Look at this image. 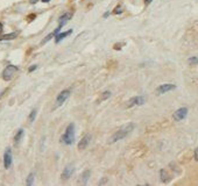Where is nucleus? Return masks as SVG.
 Here are the masks:
<instances>
[{
  "label": "nucleus",
  "instance_id": "22",
  "mask_svg": "<svg viewBox=\"0 0 198 186\" xmlns=\"http://www.w3.org/2000/svg\"><path fill=\"white\" fill-rule=\"evenodd\" d=\"M121 12H122V7H121V6L116 7V10H114V14H120Z\"/></svg>",
  "mask_w": 198,
  "mask_h": 186
},
{
  "label": "nucleus",
  "instance_id": "9",
  "mask_svg": "<svg viewBox=\"0 0 198 186\" xmlns=\"http://www.w3.org/2000/svg\"><path fill=\"white\" fill-rule=\"evenodd\" d=\"M72 173H74V165H66V169H64L63 172H62L61 178H62L63 180H68V179L71 177Z\"/></svg>",
  "mask_w": 198,
  "mask_h": 186
},
{
  "label": "nucleus",
  "instance_id": "27",
  "mask_svg": "<svg viewBox=\"0 0 198 186\" xmlns=\"http://www.w3.org/2000/svg\"><path fill=\"white\" fill-rule=\"evenodd\" d=\"M1 31H2V25L0 23V34H1Z\"/></svg>",
  "mask_w": 198,
  "mask_h": 186
},
{
  "label": "nucleus",
  "instance_id": "3",
  "mask_svg": "<svg viewBox=\"0 0 198 186\" xmlns=\"http://www.w3.org/2000/svg\"><path fill=\"white\" fill-rule=\"evenodd\" d=\"M16 71H18V67H14V65H7L6 69L2 71V79L6 80V81L11 80L14 77V75H15Z\"/></svg>",
  "mask_w": 198,
  "mask_h": 186
},
{
  "label": "nucleus",
  "instance_id": "14",
  "mask_svg": "<svg viewBox=\"0 0 198 186\" xmlns=\"http://www.w3.org/2000/svg\"><path fill=\"white\" fill-rule=\"evenodd\" d=\"M19 33H11V34H7V35H2L0 36V41H8V40H14L16 36H18Z\"/></svg>",
  "mask_w": 198,
  "mask_h": 186
},
{
  "label": "nucleus",
  "instance_id": "8",
  "mask_svg": "<svg viewBox=\"0 0 198 186\" xmlns=\"http://www.w3.org/2000/svg\"><path fill=\"white\" fill-rule=\"evenodd\" d=\"M176 89V85L174 84H163V85H160L158 89H156V92L158 94H163L166 92H169V91H172Z\"/></svg>",
  "mask_w": 198,
  "mask_h": 186
},
{
  "label": "nucleus",
  "instance_id": "16",
  "mask_svg": "<svg viewBox=\"0 0 198 186\" xmlns=\"http://www.w3.org/2000/svg\"><path fill=\"white\" fill-rule=\"evenodd\" d=\"M90 174H91L90 170H85V171L83 172V174H82V180H83V184H86V183H88V180H89V178H90Z\"/></svg>",
  "mask_w": 198,
  "mask_h": 186
},
{
  "label": "nucleus",
  "instance_id": "23",
  "mask_svg": "<svg viewBox=\"0 0 198 186\" xmlns=\"http://www.w3.org/2000/svg\"><path fill=\"white\" fill-rule=\"evenodd\" d=\"M195 160L198 162V148H196V149H195Z\"/></svg>",
  "mask_w": 198,
  "mask_h": 186
},
{
  "label": "nucleus",
  "instance_id": "26",
  "mask_svg": "<svg viewBox=\"0 0 198 186\" xmlns=\"http://www.w3.org/2000/svg\"><path fill=\"white\" fill-rule=\"evenodd\" d=\"M30 1V4H36L38 2V0H29Z\"/></svg>",
  "mask_w": 198,
  "mask_h": 186
},
{
  "label": "nucleus",
  "instance_id": "12",
  "mask_svg": "<svg viewBox=\"0 0 198 186\" xmlns=\"http://www.w3.org/2000/svg\"><path fill=\"white\" fill-rule=\"evenodd\" d=\"M60 29H61V27L58 26L57 28H56V29H55V30H54L53 33H50V34H49V35H48V36H47L44 40L42 41L41 43H42V44H44V43H47V42H48L49 40H52V37H55V36H56V35L60 33Z\"/></svg>",
  "mask_w": 198,
  "mask_h": 186
},
{
  "label": "nucleus",
  "instance_id": "6",
  "mask_svg": "<svg viewBox=\"0 0 198 186\" xmlns=\"http://www.w3.org/2000/svg\"><path fill=\"white\" fill-rule=\"evenodd\" d=\"M186 115H188V108L186 107H182V108H178L174 113L172 118H174V120H176V121H181V120L185 119Z\"/></svg>",
  "mask_w": 198,
  "mask_h": 186
},
{
  "label": "nucleus",
  "instance_id": "15",
  "mask_svg": "<svg viewBox=\"0 0 198 186\" xmlns=\"http://www.w3.org/2000/svg\"><path fill=\"white\" fill-rule=\"evenodd\" d=\"M22 135H24V129H19V130L16 132L15 136H14V144H15V146H18V144H19V142H20V140H21Z\"/></svg>",
  "mask_w": 198,
  "mask_h": 186
},
{
  "label": "nucleus",
  "instance_id": "21",
  "mask_svg": "<svg viewBox=\"0 0 198 186\" xmlns=\"http://www.w3.org/2000/svg\"><path fill=\"white\" fill-rule=\"evenodd\" d=\"M110 94H111V93L108 92V91L104 92L103 93V95H102V98H100V100H105L106 98H108V97H110Z\"/></svg>",
  "mask_w": 198,
  "mask_h": 186
},
{
  "label": "nucleus",
  "instance_id": "19",
  "mask_svg": "<svg viewBox=\"0 0 198 186\" xmlns=\"http://www.w3.org/2000/svg\"><path fill=\"white\" fill-rule=\"evenodd\" d=\"M161 179H162V182H167L168 180V177H167V173L164 170H161Z\"/></svg>",
  "mask_w": 198,
  "mask_h": 186
},
{
  "label": "nucleus",
  "instance_id": "2",
  "mask_svg": "<svg viewBox=\"0 0 198 186\" xmlns=\"http://www.w3.org/2000/svg\"><path fill=\"white\" fill-rule=\"evenodd\" d=\"M61 142H63L66 146H70L75 142V124L74 123L68 124L66 133L61 137Z\"/></svg>",
  "mask_w": 198,
  "mask_h": 186
},
{
  "label": "nucleus",
  "instance_id": "7",
  "mask_svg": "<svg viewBox=\"0 0 198 186\" xmlns=\"http://www.w3.org/2000/svg\"><path fill=\"white\" fill-rule=\"evenodd\" d=\"M11 165H12V151L10 148H7L4 155V166L5 169H8Z\"/></svg>",
  "mask_w": 198,
  "mask_h": 186
},
{
  "label": "nucleus",
  "instance_id": "18",
  "mask_svg": "<svg viewBox=\"0 0 198 186\" xmlns=\"http://www.w3.org/2000/svg\"><path fill=\"white\" fill-rule=\"evenodd\" d=\"M35 116H36V109H34V111H32V113H30V115H29V122H33L34 120H35Z\"/></svg>",
  "mask_w": 198,
  "mask_h": 186
},
{
  "label": "nucleus",
  "instance_id": "17",
  "mask_svg": "<svg viewBox=\"0 0 198 186\" xmlns=\"http://www.w3.org/2000/svg\"><path fill=\"white\" fill-rule=\"evenodd\" d=\"M188 63L190 65H195V64H198V57L197 56H194V57H190L188 59Z\"/></svg>",
  "mask_w": 198,
  "mask_h": 186
},
{
  "label": "nucleus",
  "instance_id": "11",
  "mask_svg": "<svg viewBox=\"0 0 198 186\" xmlns=\"http://www.w3.org/2000/svg\"><path fill=\"white\" fill-rule=\"evenodd\" d=\"M71 19V14L70 13H66L63 14L61 18H60V20H58V22H60V27L62 28L63 26H66V23H68V21Z\"/></svg>",
  "mask_w": 198,
  "mask_h": 186
},
{
  "label": "nucleus",
  "instance_id": "10",
  "mask_svg": "<svg viewBox=\"0 0 198 186\" xmlns=\"http://www.w3.org/2000/svg\"><path fill=\"white\" fill-rule=\"evenodd\" d=\"M90 140H91V136H90V135H85V136L80 140V142L78 143L79 150H84V149L88 146V144L90 143Z\"/></svg>",
  "mask_w": 198,
  "mask_h": 186
},
{
  "label": "nucleus",
  "instance_id": "5",
  "mask_svg": "<svg viewBox=\"0 0 198 186\" xmlns=\"http://www.w3.org/2000/svg\"><path fill=\"white\" fill-rule=\"evenodd\" d=\"M146 103V98L145 97H133L131 98L127 103H126V106L128 107H133V106H140V105H144Z\"/></svg>",
  "mask_w": 198,
  "mask_h": 186
},
{
  "label": "nucleus",
  "instance_id": "13",
  "mask_svg": "<svg viewBox=\"0 0 198 186\" xmlns=\"http://www.w3.org/2000/svg\"><path fill=\"white\" fill-rule=\"evenodd\" d=\"M72 33V29H70V30H68V31H66V33H61V34H57L56 36H55V42L56 43H58V42H61V40H63L64 37H66L68 35H70Z\"/></svg>",
  "mask_w": 198,
  "mask_h": 186
},
{
  "label": "nucleus",
  "instance_id": "25",
  "mask_svg": "<svg viewBox=\"0 0 198 186\" xmlns=\"http://www.w3.org/2000/svg\"><path fill=\"white\" fill-rule=\"evenodd\" d=\"M153 0H145V2H146V5H149L150 2H152Z\"/></svg>",
  "mask_w": 198,
  "mask_h": 186
},
{
  "label": "nucleus",
  "instance_id": "20",
  "mask_svg": "<svg viewBox=\"0 0 198 186\" xmlns=\"http://www.w3.org/2000/svg\"><path fill=\"white\" fill-rule=\"evenodd\" d=\"M33 179H34V174L30 173V174L28 176V178H27V185H32V184H33Z\"/></svg>",
  "mask_w": 198,
  "mask_h": 186
},
{
  "label": "nucleus",
  "instance_id": "1",
  "mask_svg": "<svg viewBox=\"0 0 198 186\" xmlns=\"http://www.w3.org/2000/svg\"><path fill=\"white\" fill-rule=\"evenodd\" d=\"M133 129H134V123H128V124L121 127L120 129H118L116 133L111 136V138H110L108 142H110V143H114V142H117V141H120V140L125 138L131 132H133Z\"/></svg>",
  "mask_w": 198,
  "mask_h": 186
},
{
  "label": "nucleus",
  "instance_id": "4",
  "mask_svg": "<svg viewBox=\"0 0 198 186\" xmlns=\"http://www.w3.org/2000/svg\"><path fill=\"white\" fill-rule=\"evenodd\" d=\"M70 90H64V91H62V92L60 93L58 95H57V98H56V103H55V107L54 108H57V107L62 106L64 103H66V100L70 97Z\"/></svg>",
  "mask_w": 198,
  "mask_h": 186
},
{
  "label": "nucleus",
  "instance_id": "28",
  "mask_svg": "<svg viewBox=\"0 0 198 186\" xmlns=\"http://www.w3.org/2000/svg\"><path fill=\"white\" fill-rule=\"evenodd\" d=\"M42 1H43V2H49L50 0H42Z\"/></svg>",
  "mask_w": 198,
  "mask_h": 186
},
{
  "label": "nucleus",
  "instance_id": "24",
  "mask_svg": "<svg viewBox=\"0 0 198 186\" xmlns=\"http://www.w3.org/2000/svg\"><path fill=\"white\" fill-rule=\"evenodd\" d=\"M35 69H36V65H32V67H29V70H28V71H29V72H32V71H34Z\"/></svg>",
  "mask_w": 198,
  "mask_h": 186
}]
</instances>
